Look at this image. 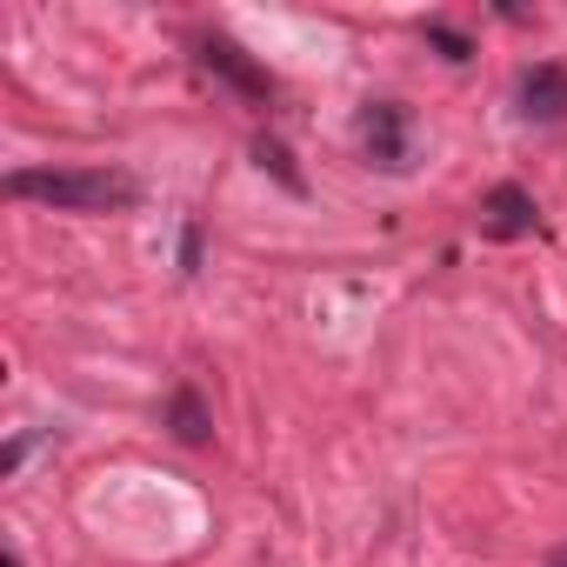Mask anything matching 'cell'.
I'll return each mask as SVG.
<instances>
[{"instance_id":"obj_1","label":"cell","mask_w":567,"mask_h":567,"mask_svg":"<svg viewBox=\"0 0 567 567\" xmlns=\"http://www.w3.org/2000/svg\"><path fill=\"white\" fill-rule=\"evenodd\" d=\"M134 181L114 167H14L8 174V200H41L54 214H114L134 207Z\"/></svg>"},{"instance_id":"obj_2","label":"cell","mask_w":567,"mask_h":567,"mask_svg":"<svg viewBox=\"0 0 567 567\" xmlns=\"http://www.w3.org/2000/svg\"><path fill=\"white\" fill-rule=\"evenodd\" d=\"M194 61L227 87V94H240V101H254V107H267L274 101V74L240 48V41H227V34H207L200 48H194Z\"/></svg>"},{"instance_id":"obj_3","label":"cell","mask_w":567,"mask_h":567,"mask_svg":"<svg viewBox=\"0 0 567 567\" xmlns=\"http://www.w3.org/2000/svg\"><path fill=\"white\" fill-rule=\"evenodd\" d=\"M408 134H414V121H408L401 101H374V107L361 114V147H368V161L388 167V174L408 167Z\"/></svg>"},{"instance_id":"obj_4","label":"cell","mask_w":567,"mask_h":567,"mask_svg":"<svg viewBox=\"0 0 567 567\" xmlns=\"http://www.w3.org/2000/svg\"><path fill=\"white\" fill-rule=\"evenodd\" d=\"M534 227H540V207H534L527 187L501 181V187L481 200V234H487V240H520V234H534Z\"/></svg>"},{"instance_id":"obj_5","label":"cell","mask_w":567,"mask_h":567,"mask_svg":"<svg viewBox=\"0 0 567 567\" xmlns=\"http://www.w3.org/2000/svg\"><path fill=\"white\" fill-rule=\"evenodd\" d=\"M520 114H527V121H560V114H567V68L534 61V68L520 74Z\"/></svg>"},{"instance_id":"obj_6","label":"cell","mask_w":567,"mask_h":567,"mask_svg":"<svg viewBox=\"0 0 567 567\" xmlns=\"http://www.w3.org/2000/svg\"><path fill=\"white\" fill-rule=\"evenodd\" d=\"M207 408H200V394L194 388H174V401H167V434L181 441V447H207Z\"/></svg>"},{"instance_id":"obj_7","label":"cell","mask_w":567,"mask_h":567,"mask_svg":"<svg viewBox=\"0 0 567 567\" xmlns=\"http://www.w3.org/2000/svg\"><path fill=\"white\" fill-rule=\"evenodd\" d=\"M254 161H260L280 187H288V194H308V181L295 174V161H288V147H280V141H254Z\"/></svg>"},{"instance_id":"obj_8","label":"cell","mask_w":567,"mask_h":567,"mask_svg":"<svg viewBox=\"0 0 567 567\" xmlns=\"http://www.w3.org/2000/svg\"><path fill=\"white\" fill-rule=\"evenodd\" d=\"M427 41H434L447 61H467V54H474V48H467V34H454L447 21H427Z\"/></svg>"},{"instance_id":"obj_9","label":"cell","mask_w":567,"mask_h":567,"mask_svg":"<svg viewBox=\"0 0 567 567\" xmlns=\"http://www.w3.org/2000/svg\"><path fill=\"white\" fill-rule=\"evenodd\" d=\"M194 267H200V227L187 220L181 227V274H194Z\"/></svg>"},{"instance_id":"obj_10","label":"cell","mask_w":567,"mask_h":567,"mask_svg":"<svg viewBox=\"0 0 567 567\" xmlns=\"http://www.w3.org/2000/svg\"><path fill=\"white\" fill-rule=\"evenodd\" d=\"M21 461H28V441H8V454H0V474H14Z\"/></svg>"},{"instance_id":"obj_11","label":"cell","mask_w":567,"mask_h":567,"mask_svg":"<svg viewBox=\"0 0 567 567\" xmlns=\"http://www.w3.org/2000/svg\"><path fill=\"white\" fill-rule=\"evenodd\" d=\"M547 567H567V547H554V554H547Z\"/></svg>"},{"instance_id":"obj_12","label":"cell","mask_w":567,"mask_h":567,"mask_svg":"<svg viewBox=\"0 0 567 567\" xmlns=\"http://www.w3.org/2000/svg\"><path fill=\"white\" fill-rule=\"evenodd\" d=\"M0 567H21V554H0Z\"/></svg>"}]
</instances>
